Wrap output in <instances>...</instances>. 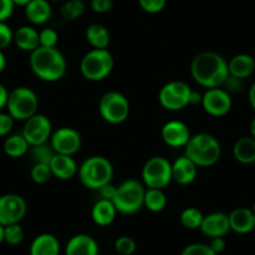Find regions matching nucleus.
<instances>
[{
	"label": "nucleus",
	"mask_w": 255,
	"mask_h": 255,
	"mask_svg": "<svg viewBox=\"0 0 255 255\" xmlns=\"http://www.w3.org/2000/svg\"><path fill=\"white\" fill-rule=\"evenodd\" d=\"M190 74L200 87L207 89L219 88L229 75L228 61L214 51H203L191 60Z\"/></svg>",
	"instance_id": "nucleus-1"
},
{
	"label": "nucleus",
	"mask_w": 255,
	"mask_h": 255,
	"mask_svg": "<svg viewBox=\"0 0 255 255\" xmlns=\"http://www.w3.org/2000/svg\"><path fill=\"white\" fill-rule=\"evenodd\" d=\"M89 5L95 14H107L112 10L113 0H90Z\"/></svg>",
	"instance_id": "nucleus-42"
},
{
	"label": "nucleus",
	"mask_w": 255,
	"mask_h": 255,
	"mask_svg": "<svg viewBox=\"0 0 255 255\" xmlns=\"http://www.w3.org/2000/svg\"><path fill=\"white\" fill-rule=\"evenodd\" d=\"M203 219H204V214L194 207L185 208L180 214V222L186 229H199Z\"/></svg>",
	"instance_id": "nucleus-31"
},
{
	"label": "nucleus",
	"mask_w": 255,
	"mask_h": 255,
	"mask_svg": "<svg viewBox=\"0 0 255 255\" xmlns=\"http://www.w3.org/2000/svg\"><path fill=\"white\" fill-rule=\"evenodd\" d=\"M31 158L35 163L41 164H50L51 159L55 155V151L53 150L51 145L49 143L41 144V145L30 146Z\"/></svg>",
	"instance_id": "nucleus-32"
},
{
	"label": "nucleus",
	"mask_w": 255,
	"mask_h": 255,
	"mask_svg": "<svg viewBox=\"0 0 255 255\" xmlns=\"http://www.w3.org/2000/svg\"><path fill=\"white\" fill-rule=\"evenodd\" d=\"M24 240V229L20 223L4 227V242L10 245H19Z\"/></svg>",
	"instance_id": "nucleus-34"
},
{
	"label": "nucleus",
	"mask_w": 255,
	"mask_h": 255,
	"mask_svg": "<svg viewBox=\"0 0 255 255\" xmlns=\"http://www.w3.org/2000/svg\"><path fill=\"white\" fill-rule=\"evenodd\" d=\"M202 107L212 117H224L232 109L233 100L229 93L222 87L210 88L203 94Z\"/></svg>",
	"instance_id": "nucleus-14"
},
{
	"label": "nucleus",
	"mask_w": 255,
	"mask_h": 255,
	"mask_svg": "<svg viewBox=\"0 0 255 255\" xmlns=\"http://www.w3.org/2000/svg\"><path fill=\"white\" fill-rule=\"evenodd\" d=\"M171 174L176 184L189 185L197 179L198 166L185 155L179 156L174 163H171Z\"/></svg>",
	"instance_id": "nucleus-18"
},
{
	"label": "nucleus",
	"mask_w": 255,
	"mask_h": 255,
	"mask_svg": "<svg viewBox=\"0 0 255 255\" xmlns=\"http://www.w3.org/2000/svg\"><path fill=\"white\" fill-rule=\"evenodd\" d=\"M4 242V225L0 224V244Z\"/></svg>",
	"instance_id": "nucleus-52"
},
{
	"label": "nucleus",
	"mask_w": 255,
	"mask_h": 255,
	"mask_svg": "<svg viewBox=\"0 0 255 255\" xmlns=\"http://www.w3.org/2000/svg\"><path fill=\"white\" fill-rule=\"evenodd\" d=\"M138 3L145 13L159 14L165 9L168 0H138Z\"/></svg>",
	"instance_id": "nucleus-38"
},
{
	"label": "nucleus",
	"mask_w": 255,
	"mask_h": 255,
	"mask_svg": "<svg viewBox=\"0 0 255 255\" xmlns=\"http://www.w3.org/2000/svg\"><path fill=\"white\" fill-rule=\"evenodd\" d=\"M85 13V3L83 0H68L60 9L64 20L77 21Z\"/></svg>",
	"instance_id": "nucleus-30"
},
{
	"label": "nucleus",
	"mask_w": 255,
	"mask_h": 255,
	"mask_svg": "<svg viewBox=\"0 0 255 255\" xmlns=\"http://www.w3.org/2000/svg\"><path fill=\"white\" fill-rule=\"evenodd\" d=\"M166 195L163 189H150L145 190V197H144V207L153 213H160L165 209Z\"/></svg>",
	"instance_id": "nucleus-29"
},
{
	"label": "nucleus",
	"mask_w": 255,
	"mask_h": 255,
	"mask_svg": "<svg viewBox=\"0 0 255 255\" xmlns=\"http://www.w3.org/2000/svg\"><path fill=\"white\" fill-rule=\"evenodd\" d=\"M222 87H224L223 89L227 90L229 94L230 93H239L243 89V79L235 78L233 75H228V78L225 79L224 84Z\"/></svg>",
	"instance_id": "nucleus-43"
},
{
	"label": "nucleus",
	"mask_w": 255,
	"mask_h": 255,
	"mask_svg": "<svg viewBox=\"0 0 255 255\" xmlns=\"http://www.w3.org/2000/svg\"><path fill=\"white\" fill-rule=\"evenodd\" d=\"M203 94H200L197 90H191L190 93V99H189V105H197L202 104Z\"/></svg>",
	"instance_id": "nucleus-47"
},
{
	"label": "nucleus",
	"mask_w": 255,
	"mask_h": 255,
	"mask_svg": "<svg viewBox=\"0 0 255 255\" xmlns=\"http://www.w3.org/2000/svg\"><path fill=\"white\" fill-rule=\"evenodd\" d=\"M180 255H218L212 250L209 244L205 243H193L186 245L183 249Z\"/></svg>",
	"instance_id": "nucleus-37"
},
{
	"label": "nucleus",
	"mask_w": 255,
	"mask_h": 255,
	"mask_svg": "<svg viewBox=\"0 0 255 255\" xmlns=\"http://www.w3.org/2000/svg\"><path fill=\"white\" fill-rule=\"evenodd\" d=\"M14 43L20 50L33 53L40 46L39 31L30 25H24L14 31Z\"/></svg>",
	"instance_id": "nucleus-24"
},
{
	"label": "nucleus",
	"mask_w": 255,
	"mask_h": 255,
	"mask_svg": "<svg viewBox=\"0 0 255 255\" xmlns=\"http://www.w3.org/2000/svg\"><path fill=\"white\" fill-rule=\"evenodd\" d=\"M114 68V58L108 49H92L80 61V73L89 82H102Z\"/></svg>",
	"instance_id": "nucleus-6"
},
{
	"label": "nucleus",
	"mask_w": 255,
	"mask_h": 255,
	"mask_svg": "<svg viewBox=\"0 0 255 255\" xmlns=\"http://www.w3.org/2000/svg\"><path fill=\"white\" fill-rule=\"evenodd\" d=\"M31 72L36 78L46 83H55L64 78L68 69L67 59L58 48L39 46L29 58Z\"/></svg>",
	"instance_id": "nucleus-2"
},
{
	"label": "nucleus",
	"mask_w": 255,
	"mask_h": 255,
	"mask_svg": "<svg viewBox=\"0 0 255 255\" xmlns=\"http://www.w3.org/2000/svg\"><path fill=\"white\" fill-rule=\"evenodd\" d=\"M141 179L145 188L164 190L173 181L171 163L164 156H153L144 164Z\"/></svg>",
	"instance_id": "nucleus-9"
},
{
	"label": "nucleus",
	"mask_w": 255,
	"mask_h": 255,
	"mask_svg": "<svg viewBox=\"0 0 255 255\" xmlns=\"http://www.w3.org/2000/svg\"><path fill=\"white\" fill-rule=\"evenodd\" d=\"M114 249L120 255H133L136 250V242L131 237L122 235L115 240Z\"/></svg>",
	"instance_id": "nucleus-35"
},
{
	"label": "nucleus",
	"mask_w": 255,
	"mask_h": 255,
	"mask_svg": "<svg viewBox=\"0 0 255 255\" xmlns=\"http://www.w3.org/2000/svg\"><path fill=\"white\" fill-rule=\"evenodd\" d=\"M38 94L29 87H18L9 93L6 109L14 120L25 122L38 113Z\"/></svg>",
	"instance_id": "nucleus-7"
},
{
	"label": "nucleus",
	"mask_w": 255,
	"mask_h": 255,
	"mask_svg": "<svg viewBox=\"0 0 255 255\" xmlns=\"http://www.w3.org/2000/svg\"><path fill=\"white\" fill-rule=\"evenodd\" d=\"M98 109L103 120L114 125L124 123L130 114V104L128 98L115 90L107 92L102 95Z\"/></svg>",
	"instance_id": "nucleus-8"
},
{
	"label": "nucleus",
	"mask_w": 255,
	"mask_h": 255,
	"mask_svg": "<svg viewBox=\"0 0 255 255\" xmlns=\"http://www.w3.org/2000/svg\"><path fill=\"white\" fill-rule=\"evenodd\" d=\"M9 90L6 89V87L4 84L0 83V112L6 108V104H8V99H9Z\"/></svg>",
	"instance_id": "nucleus-46"
},
{
	"label": "nucleus",
	"mask_w": 255,
	"mask_h": 255,
	"mask_svg": "<svg viewBox=\"0 0 255 255\" xmlns=\"http://www.w3.org/2000/svg\"><path fill=\"white\" fill-rule=\"evenodd\" d=\"M248 100H249L250 107L255 110V82L250 85L249 92H248Z\"/></svg>",
	"instance_id": "nucleus-48"
},
{
	"label": "nucleus",
	"mask_w": 255,
	"mask_h": 255,
	"mask_svg": "<svg viewBox=\"0 0 255 255\" xmlns=\"http://www.w3.org/2000/svg\"><path fill=\"white\" fill-rule=\"evenodd\" d=\"M6 68V58L4 51H0V74L5 70Z\"/></svg>",
	"instance_id": "nucleus-49"
},
{
	"label": "nucleus",
	"mask_w": 255,
	"mask_h": 255,
	"mask_svg": "<svg viewBox=\"0 0 255 255\" xmlns=\"http://www.w3.org/2000/svg\"><path fill=\"white\" fill-rule=\"evenodd\" d=\"M191 88L181 80H173L161 87L158 99L161 107L169 112H179L189 105Z\"/></svg>",
	"instance_id": "nucleus-10"
},
{
	"label": "nucleus",
	"mask_w": 255,
	"mask_h": 255,
	"mask_svg": "<svg viewBox=\"0 0 255 255\" xmlns=\"http://www.w3.org/2000/svg\"><path fill=\"white\" fill-rule=\"evenodd\" d=\"M65 255H99V245L92 235H74L65 245Z\"/></svg>",
	"instance_id": "nucleus-17"
},
{
	"label": "nucleus",
	"mask_w": 255,
	"mask_h": 255,
	"mask_svg": "<svg viewBox=\"0 0 255 255\" xmlns=\"http://www.w3.org/2000/svg\"><path fill=\"white\" fill-rule=\"evenodd\" d=\"M14 43V33L6 23H0V51H4Z\"/></svg>",
	"instance_id": "nucleus-39"
},
{
	"label": "nucleus",
	"mask_w": 255,
	"mask_h": 255,
	"mask_svg": "<svg viewBox=\"0 0 255 255\" xmlns=\"http://www.w3.org/2000/svg\"><path fill=\"white\" fill-rule=\"evenodd\" d=\"M30 255H59L60 243L54 234L43 233L34 238L30 244Z\"/></svg>",
	"instance_id": "nucleus-22"
},
{
	"label": "nucleus",
	"mask_w": 255,
	"mask_h": 255,
	"mask_svg": "<svg viewBox=\"0 0 255 255\" xmlns=\"http://www.w3.org/2000/svg\"><path fill=\"white\" fill-rule=\"evenodd\" d=\"M184 149V155L190 159L198 168H210L215 165L222 155L220 143L215 136L208 133L191 135Z\"/></svg>",
	"instance_id": "nucleus-3"
},
{
	"label": "nucleus",
	"mask_w": 255,
	"mask_h": 255,
	"mask_svg": "<svg viewBox=\"0 0 255 255\" xmlns=\"http://www.w3.org/2000/svg\"><path fill=\"white\" fill-rule=\"evenodd\" d=\"M233 156L240 164L255 163V139L252 136H243L233 145Z\"/></svg>",
	"instance_id": "nucleus-26"
},
{
	"label": "nucleus",
	"mask_w": 255,
	"mask_h": 255,
	"mask_svg": "<svg viewBox=\"0 0 255 255\" xmlns=\"http://www.w3.org/2000/svg\"><path fill=\"white\" fill-rule=\"evenodd\" d=\"M85 39L93 49H108L110 44V33L103 24H90L85 30Z\"/></svg>",
	"instance_id": "nucleus-27"
},
{
	"label": "nucleus",
	"mask_w": 255,
	"mask_h": 255,
	"mask_svg": "<svg viewBox=\"0 0 255 255\" xmlns=\"http://www.w3.org/2000/svg\"><path fill=\"white\" fill-rule=\"evenodd\" d=\"M49 165L53 176L58 178L59 180L73 179L78 174V168H79L73 156L61 155V154H55Z\"/></svg>",
	"instance_id": "nucleus-20"
},
{
	"label": "nucleus",
	"mask_w": 255,
	"mask_h": 255,
	"mask_svg": "<svg viewBox=\"0 0 255 255\" xmlns=\"http://www.w3.org/2000/svg\"><path fill=\"white\" fill-rule=\"evenodd\" d=\"M30 150V145L23 134H14V135H9L4 141V151L10 158H21L25 155L28 151Z\"/></svg>",
	"instance_id": "nucleus-28"
},
{
	"label": "nucleus",
	"mask_w": 255,
	"mask_h": 255,
	"mask_svg": "<svg viewBox=\"0 0 255 255\" xmlns=\"http://www.w3.org/2000/svg\"><path fill=\"white\" fill-rule=\"evenodd\" d=\"M113 174L114 169L112 163L104 156L94 155L80 164L77 175L83 186L90 190H98L105 184L112 183Z\"/></svg>",
	"instance_id": "nucleus-4"
},
{
	"label": "nucleus",
	"mask_w": 255,
	"mask_h": 255,
	"mask_svg": "<svg viewBox=\"0 0 255 255\" xmlns=\"http://www.w3.org/2000/svg\"><path fill=\"white\" fill-rule=\"evenodd\" d=\"M228 217L230 230L238 234H248L255 229V215L250 208H235Z\"/></svg>",
	"instance_id": "nucleus-19"
},
{
	"label": "nucleus",
	"mask_w": 255,
	"mask_h": 255,
	"mask_svg": "<svg viewBox=\"0 0 255 255\" xmlns=\"http://www.w3.org/2000/svg\"><path fill=\"white\" fill-rule=\"evenodd\" d=\"M208 244L212 248L213 252L217 253V254H220L222 252H224L225 247H227V243H225V239L223 237L210 238V242Z\"/></svg>",
	"instance_id": "nucleus-45"
},
{
	"label": "nucleus",
	"mask_w": 255,
	"mask_h": 255,
	"mask_svg": "<svg viewBox=\"0 0 255 255\" xmlns=\"http://www.w3.org/2000/svg\"><path fill=\"white\" fill-rule=\"evenodd\" d=\"M21 134L30 146L41 145L50 140L53 125L46 115L36 113L35 115L25 120Z\"/></svg>",
	"instance_id": "nucleus-11"
},
{
	"label": "nucleus",
	"mask_w": 255,
	"mask_h": 255,
	"mask_svg": "<svg viewBox=\"0 0 255 255\" xmlns=\"http://www.w3.org/2000/svg\"><path fill=\"white\" fill-rule=\"evenodd\" d=\"M249 131H250V136L255 139V118H253V120L250 122Z\"/></svg>",
	"instance_id": "nucleus-51"
},
{
	"label": "nucleus",
	"mask_w": 255,
	"mask_h": 255,
	"mask_svg": "<svg viewBox=\"0 0 255 255\" xmlns=\"http://www.w3.org/2000/svg\"><path fill=\"white\" fill-rule=\"evenodd\" d=\"M117 188L118 186L113 185L112 183H108L105 185H103L102 188L98 189V193L100 195V199H105V200H113L114 199L115 194H117Z\"/></svg>",
	"instance_id": "nucleus-44"
},
{
	"label": "nucleus",
	"mask_w": 255,
	"mask_h": 255,
	"mask_svg": "<svg viewBox=\"0 0 255 255\" xmlns=\"http://www.w3.org/2000/svg\"><path fill=\"white\" fill-rule=\"evenodd\" d=\"M31 0H13V3L15 6H23L25 8L29 3H30Z\"/></svg>",
	"instance_id": "nucleus-50"
},
{
	"label": "nucleus",
	"mask_w": 255,
	"mask_h": 255,
	"mask_svg": "<svg viewBox=\"0 0 255 255\" xmlns=\"http://www.w3.org/2000/svg\"><path fill=\"white\" fill-rule=\"evenodd\" d=\"M13 0H0V23H6L14 14Z\"/></svg>",
	"instance_id": "nucleus-41"
},
{
	"label": "nucleus",
	"mask_w": 255,
	"mask_h": 255,
	"mask_svg": "<svg viewBox=\"0 0 255 255\" xmlns=\"http://www.w3.org/2000/svg\"><path fill=\"white\" fill-rule=\"evenodd\" d=\"M117 213L112 200L99 199L92 208V219L99 227H108L114 222Z\"/></svg>",
	"instance_id": "nucleus-25"
},
{
	"label": "nucleus",
	"mask_w": 255,
	"mask_h": 255,
	"mask_svg": "<svg viewBox=\"0 0 255 255\" xmlns=\"http://www.w3.org/2000/svg\"><path fill=\"white\" fill-rule=\"evenodd\" d=\"M229 75L239 79H247L255 72V60L249 54H238L228 61Z\"/></svg>",
	"instance_id": "nucleus-23"
},
{
	"label": "nucleus",
	"mask_w": 255,
	"mask_h": 255,
	"mask_svg": "<svg viewBox=\"0 0 255 255\" xmlns=\"http://www.w3.org/2000/svg\"><path fill=\"white\" fill-rule=\"evenodd\" d=\"M199 229L208 238H224L230 232L229 217L228 214L220 212L210 213V214L204 215Z\"/></svg>",
	"instance_id": "nucleus-16"
},
{
	"label": "nucleus",
	"mask_w": 255,
	"mask_h": 255,
	"mask_svg": "<svg viewBox=\"0 0 255 255\" xmlns=\"http://www.w3.org/2000/svg\"><path fill=\"white\" fill-rule=\"evenodd\" d=\"M49 144L55 154L74 156L82 148V136L74 128L61 127L53 131Z\"/></svg>",
	"instance_id": "nucleus-13"
},
{
	"label": "nucleus",
	"mask_w": 255,
	"mask_h": 255,
	"mask_svg": "<svg viewBox=\"0 0 255 255\" xmlns=\"http://www.w3.org/2000/svg\"><path fill=\"white\" fill-rule=\"evenodd\" d=\"M14 118L9 113L0 112V138L9 136L14 127Z\"/></svg>",
	"instance_id": "nucleus-40"
},
{
	"label": "nucleus",
	"mask_w": 255,
	"mask_h": 255,
	"mask_svg": "<svg viewBox=\"0 0 255 255\" xmlns=\"http://www.w3.org/2000/svg\"><path fill=\"white\" fill-rule=\"evenodd\" d=\"M190 138V129L181 120H169L161 128V139L170 148H184Z\"/></svg>",
	"instance_id": "nucleus-15"
},
{
	"label": "nucleus",
	"mask_w": 255,
	"mask_h": 255,
	"mask_svg": "<svg viewBox=\"0 0 255 255\" xmlns=\"http://www.w3.org/2000/svg\"><path fill=\"white\" fill-rule=\"evenodd\" d=\"M39 41L43 48H56L59 41V34L55 29L45 28L39 31Z\"/></svg>",
	"instance_id": "nucleus-36"
},
{
	"label": "nucleus",
	"mask_w": 255,
	"mask_h": 255,
	"mask_svg": "<svg viewBox=\"0 0 255 255\" xmlns=\"http://www.w3.org/2000/svg\"><path fill=\"white\" fill-rule=\"evenodd\" d=\"M28 213V203L19 194H4L0 197V224L6 227L18 224Z\"/></svg>",
	"instance_id": "nucleus-12"
},
{
	"label": "nucleus",
	"mask_w": 255,
	"mask_h": 255,
	"mask_svg": "<svg viewBox=\"0 0 255 255\" xmlns=\"http://www.w3.org/2000/svg\"><path fill=\"white\" fill-rule=\"evenodd\" d=\"M24 9L26 19L33 25H44L53 15V8L48 0H31Z\"/></svg>",
	"instance_id": "nucleus-21"
},
{
	"label": "nucleus",
	"mask_w": 255,
	"mask_h": 255,
	"mask_svg": "<svg viewBox=\"0 0 255 255\" xmlns=\"http://www.w3.org/2000/svg\"><path fill=\"white\" fill-rule=\"evenodd\" d=\"M30 178L34 183L39 184V185L46 184L51 178H53V173H51L50 165H49V164L35 163L33 168H31Z\"/></svg>",
	"instance_id": "nucleus-33"
},
{
	"label": "nucleus",
	"mask_w": 255,
	"mask_h": 255,
	"mask_svg": "<svg viewBox=\"0 0 255 255\" xmlns=\"http://www.w3.org/2000/svg\"><path fill=\"white\" fill-rule=\"evenodd\" d=\"M250 209H252V212L254 213V215H255V202L253 203V205H252V208H250Z\"/></svg>",
	"instance_id": "nucleus-53"
},
{
	"label": "nucleus",
	"mask_w": 255,
	"mask_h": 255,
	"mask_svg": "<svg viewBox=\"0 0 255 255\" xmlns=\"http://www.w3.org/2000/svg\"><path fill=\"white\" fill-rule=\"evenodd\" d=\"M145 185L136 179H127L117 188V194L112 200L120 214H135L144 207Z\"/></svg>",
	"instance_id": "nucleus-5"
}]
</instances>
